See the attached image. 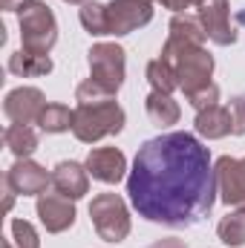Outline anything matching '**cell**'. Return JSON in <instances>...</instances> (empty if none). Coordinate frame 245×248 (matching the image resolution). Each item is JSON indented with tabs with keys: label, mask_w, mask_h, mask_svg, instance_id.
<instances>
[{
	"label": "cell",
	"mask_w": 245,
	"mask_h": 248,
	"mask_svg": "<svg viewBox=\"0 0 245 248\" xmlns=\"http://www.w3.org/2000/svg\"><path fill=\"white\" fill-rule=\"evenodd\" d=\"M127 193L138 217L187 228L202 222L216 202V170L208 147L190 133L147 139L127 176Z\"/></svg>",
	"instance_id": "cell-1"
},
{
	"label": "cell",
	"mask_w": 245,
	"mask_h": 248,
	"mask_svg": "<svg viewBox=\"0 0 245 248\" xmlns=\"http://www.w3.org/2000/svg\"><path fill=\"white\" fill-rule=\"evenodd\" d=\"M162 58L173 66V72L179 78V90H184V95H190V93L211 84L214 58L202 49V44H193V41H184L179 35H170L168 44L162 46Z\"/></svg>",
	"instance_id": "cell-2"
},
{
	"label": "cell",
	"mask_w": 245,
	"mask_h": 248,
	"mask_svg": "<svg viewBox=\"0 0 245 248\" xmlns=\"http://www.w3.org/2000/svg\"><path fill=\"white\" fill-rule=\"evenodd\" d=\"M124 127V110L116 101H104V104H78L75 116H72V133L78 141H98L104 136L122 133Z\"/></svg>",
	"instance_id": "cell-3"
},
{
	"label": "cell",
	"mask_w": 245,
	"mask_h": 248,
	"mask_svg": "<svg viewBox=\"0 0 245 248\" xmlns=\"http://www.w3.org/2000/svg\"><path fill=\"white\" fill-rule=\"evenodd\" d=\"M20 41H23L26 52L49 55V49L58 41V23H55V15L46 3L29 0L20 9Z\"/></svg>",
	"instance_id": "cell-4"
},
{
	"label": "cell",
	"mask_w": 245,
	"mask_h": 248,
	"mask_svg": "<svg viewBox=\"0 0 245 248\" xmlns=\"http://www.w3.org/2000/svg\"><path fill=\"white\" fill-rule=\"evenodd\" d=\"M90 219L92 228L98 231V237L104 243H122L130 234V214L122 196L116 193H98L90 202Z\"/></svg>",
	"instance_id": "cell-5"
},
{
	"label": "cell",
	"mask_w": 245,
	"mask_h": 248,
	"mask_svg": "<svg viewBox=\"0 0 245 248\" xmlns=\"http://www.w3.org/2000/svg\"><path fill=\"white\" fill-rule=\"evenodd\" d=\"M124 49L119 44H95L90 49V78L113 93L124 84Z\"/></svg>",
	"instance_id": "cell-6"
},
{
	"label": "cell",
	"mask_w": 245,
	"mask_h": 248,
	"mask_svg": "<svg viewBox=\"0 0 245 248\" xmlns=\"http://www.w3.org/2000/svg\"><path fill=\"white\" fill-rule=\"evenodd\" d=\"M150 20H153L150 0H113V3H107L110 35H130L138 26H147Z\"/></svg>",
	"instance_id": "cell-7"
},
{
	"label": "cell",
	"mask_w": 245,
	"mask_h": 248,
	"mask_svg": "<svg viewBox=\"0 0 245 248\" xmlns=\"http://www.w3.org/2000/svg\"><path fill=\"white\" fill-rule=\"evenodd\" d=\"M199 20L205 26V35L219 44V46H231L237 41V32L231 26V9L228 0H202L199 6Z\"/></svg>",
	"instance_id": "cell-8"
},
{
	"label": "cell",
	"mask_w": 245,
	"mask_h": 248,
	"mask_svg": "<svg viewBox=\"0 0 245 248\" xmlns=\"http://www.w3.org/2000/svg\"><path fill=\"white\" fill-rule=\"evenodd\" d=\"M46 101H44V93L35 90V87H17L6 95L3 101V113L12 124H32L41 119Z\"/></svg>",
	"instance_id": "cell-9"
},
{
	"label": "cell",
	"mask_w": 245,
	"mask_h": 248,
	"mask_svg": "<svg viewBox=\"0 0 245 248\" xmlns=\"http://www.w3.org/2000/svg\"><path fill=\"white\" fill-rule=\"evenodd\" d=\"M214 170H216V190L222 193V202L231 208H245V162L222 156Z\"/></svg>",
	"instance_id": "cell-10"
},
{
	"label": "cell",
	"mask_w": 245,
	"mask_h": 248,
	"mask_svg": "<svg viewBox=\"0 0 245 248\" xmlns=\"http://www.w3.org/2000/svg\"><path fill=\"white\" fill-rule=\"evenodd\" d=\"M6 185L15 193H23V196H41V193H46V187L52 185V176L41 165H35L29 159H17L12 165V170L6 173Z\"/></svg>",
	"instance_id": "cell-11"
},
{
	"label": "cell",
	"mask_w": 245,
	"mask_h": 248,
	"mask_svg": "<svg viewBox=\"0 0 245 248\" xmlns=\"http://www.w3.org/2000/svg\"><path fill=\"white\" fill-rule=\"evenodd\" d=\"M38 217L49 234H61L75 222V205L63 193H41L38 196Z\"/></svg>",
	"instance_id": "cell-12"
},
{
	"label": "cell",
	"mask_w": 245,
	"mask_h": 248,
	"mask_svg": "<svg viewBox=\"0 0 245 248\" xmlns=\"http://www.w3.org/2000/svg\"><path fill=\"white\" fill-rule=\"evenodd\" d=\"M87 170H90L92 179H98L104 185H116V182L124 179L127 159H124L122 150H116V147H95L87 156Z\"/></svg>",
	"instance_id": "cell-13"
},
{
	"label": "cell",
	"mask_w": 245,
	"mask_h": 248,
	"mask_svg": "<svg viewBox=\"0 0 245 248\" xmlns=\"http://www.w3.org/2000/svg\"><path fill=\"white\" fill-rule=\"evenodd\" d=\"M52 185L58 193L75 202L90 190V170H87V165H78V162H61L52 170Z\"/></svg>",
	"instance_id": "cell-14"
},
{
	"label": "cell",
	"mask_w": 245,
	"mask_h": 248,
	"mask_svg": "<svg viewBox=\"0 0 245 248\" xmlns=\"http://www.w3.org/2000/svg\"><path fill=\"white\" fill-rule=\"evenodd\" d=\"M196 133L205 139H222L228 133H234V119H231V107H208L196 113Z\"/></svg>",
	"instance_id": "cell-15"
},
{
	"label": "cell",
	"mask_w": 245,
	"mask_h": 248,
	"mask_svg": "<svg viewBox=\"0 0 245 248\" xmlns=\"http://www.w3.org/2000/svg\"><path fill=\"white\" fill-rule=\"evenodd\" d=\"M144 107H147V116H150V122L159 124V127H170V124L179 122V104H176V101H173L168 93H159V90H153V93L147 95Z\"/></svg>",
	"instance_id": "cell-16"
},
{
	"label": "cell",
	"mask_w": 245,
	"mask_h": 248,
	"mask_svg": "<svg viewBox=\"0 0 245 248\" xmlns=\"http://www.w3.org/2000/svg\"><path fill=\"white\" fill-rule=\"evenodd\" d=\"M9 72L20 75V78H38V75L52 72V61H49V55H35V52L20 49L9 58Z\"/></svg>",
	"instance_id": "cell-17"
},
{
	"label": "cell",
	"mask_w": 245,
	"mask_h": 248,
	"mask_svg": "<svg viewBox=\"0 0 245 248\" xmlns=\"http://www.w3.org/2000/svg\"><path fill=\"white\" fill-rule=\"evenodd\" d=\"M6 147L17 159H29L38 147V133L32 130V124H12L6 130Z\"/></svg>",
	"instance_id": "cell-18"
},
{
	"label": "cell",
	"mask_w": 245,
	"mask_h": 248,
	"mask_svg": "<svg viewBox=\"0 0 245 248\" xmlns=\"http://www.w3.org/2000/svg\"><path fill=\"white\" fill-rule=\"evenodd\" d=\"M216 234L225 246L237 248V246H245V208L222 217V222L216 225Z\"/></svg>",
	"instance_id": "cell-19"
},
{
	"label": "cell",
	"mask_w": 245,
	"mask_h": 248,
	"mask_svg": "<svg viewBox=\"0 0 245 248\" xmlns=\"http://www.w3.org/2000/svg\"><path fill=\"white\" fill-rule=\"evenodd\" d=\"M147 81H150V87H153V90L168 93V95L179 87V78H176L173 66L165 61V58H156V61L147 63Z\"/></svg>",
	"instance_id": "cell-20"
},
{
	"label": "cell",
	"mask_w": 245,
	"mask_h": 248,
	"mask_svg": "<svg viewBox=\"0 0 245 248\" xmlns=\"http://www.w3.org/2000/svg\"><path fill=\"white\" fill-rule=\"evenodd\" d=\"M72 116H75V110H69L66 104H46L38 124L46 133H63V130H72Z\"/></svg>",
	"instance_id": "cell-21"
},
{
	"label": "cell",
	"mask_w": 245,
	"mask_h": 248,
	"mask_svg": "<svg viewBox=\"0 0 245 248\" xmlns=\"http://www.w3.org/2000/svg\"><path fill=\"white\" fill-rule=\"evenodd\" d=\"M170 35H179L184 41H193V44H205L208 35H205V26L199 20V15H176L170 20Z\"/></svg>",
	"instance_id": "cell-22"
},
{
	"label": "cell",
	"mask_w": 245,
	"mask_h": 248,
	"mask_svg": "<svg viewBox=\"0 0 245 248\" xmlns=\"http://www.w3.org/2000/svg\"><path fill=\"white\" fill-rule=\"evenodd\" d=\"M81 23L90 35H110V26H107V6L90 0L81 6Z\"/></svg>",
	"instance_id": "cell-23"
},
{
	"label": "cell",
	"mask_w": 245,
	"mask_h": 248,
	"mask_svg": "<svg viewBox=\"0 0 245 248\" xmlns=\"http://www.w3.org/2000/svg\"><path fill=\"white\" fill-rule=\"evenodd\" d=\"M75 98H78V104H104V101H116V93L107 90V87H101L98 81L87 78L84 84H78Z\"/></svg>",
	"instance_id": "cell-24"
},
{
	"label": "cell",
	"mask_w": 245,
	"mask_h": 248,
	"mask_svg": "<svg viewBox=\"0 0 245 248\" xmlns=\"http://www.w3.org/2000/svg\"><path fill=\"white\" fill-rule=\"evenodd\" d=\"M12 240H15L17 248H41L38 231H35L26 219H15V222H12Z\"/></svg>",
	"instance_id": "cell-25"
},
{
	"label": "cell",
	"mask_w": 245,
	"mask_h": 248,
	"mask_svg": "<svg viewBox=\"0 0 245 248\" xmlns=\"http://www.w3.org/2000/svg\"><path fill=\"white\" fill-rule=\"evenodd\" d=\"M187 101H190V104L196 107V113H199V110H208V107H214V104L219 101V87H216V84L211 81L208 87H202V90L190 93V95H187Z\"/></svg>",
	"instance_id": "cell-26"
},
{
	"label": "cell",
	"mask_w": 245,
	"mask_h": 248,
	"mask_svg": "<svg viewBox=\"0 0 245 248\" xmlns=\"http://www.w3.org/2000/svg\"><path fill=\"white\" fill-rule=\"evenodd\" d=\"M231 119H234V133L243 136L245 133V98H234L231 101Z\"/></svg>",
	"instance_id": "cell-27"
},
{
	"label": "cell",
	"mask_w": 245,
	"mask_h": 248,
	"mask_svg": "<svg viewBox=\"0 0 245 248\" xmlns=\"http://www.w3.org/2000/svg\"><path fill=\"white\" fill-rule=\"evenodd\" d=\"M165 9H173V12H184V9H190V6H199L202 0H159Z\"/></svg>",
	"instance_id": "cell-28"
},
{
	"label": "cell",
	"mask_w": 245,
	"mask_h": 248,
	"mask_svg": "<svg viewBox=\"0 0 245 248\" xmlns=\"http://www.w3.org/2000/svg\"><path fill=\"white\" fill-rule=\"evenodd\" d=\"M150 248H187V246H184L182 240H173V237H170V240H159V243H153Z\"/></svg>",
	"instance_id": "cell-29"
},
{
	"label": "cell",
	"mask_w": 245,
	"mask_h": 248,
	"mask_svg": "<svg viewBox=\"0 0 245 248\" xmlns=\"http://www.w3.org/2000/svg\"><path fill=\"white\" fill-rule=\"evenodd\" d=\"M26 3H29V0H0V6H3V9H9V12H20Z\"/></svg>",
	"instance_id": "cell-30"
},
{
	"label": "cell",
	"mask_w": 245,
	"mask_h": 248,
	"mask_svg": "<svg viewBox=\"0 0 245 248\" xmlns=\"http://www.w3.org/2000/svg\"><path fill=\"white\" fill-rule=\"evenodd\" d=\"M63 3H81V6H84V3H90V0H63Z\"/></svg>",
	"instance_id": "cell-31"
},
{
	"label": "cell",
	"mask_w": 245,
	"mask_h": 248,
	"mask_svg": "<svg viewBox=\"0 0 245 248\" xmlns=\"http://www.w3.org/2000/svg\"><path fill=\"white\" fill-rule=\"evenodd\" d=\"M3 248H12V243H9V240H3Z\"/></svg>",
	"instance_id": "cell-32"
},
{
	"label": "cell",
	"mask_w": 245,
	"mask_h": 248,
	"mask_svg": "<svg viewBox=\"0 0 245 248\" xmlns=\"http://www.w3.org/2000/svg\"><path fill=\"white\" fill-rule=\"evenodd\" d=\"M243 162H245V159H243Z\"/></svg>",
	"instance_id": "cell-33"
}]
</instances>
